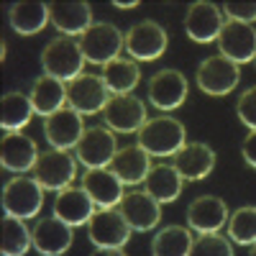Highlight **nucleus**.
<instances>
[{
	"label": "nucleus",
	"instance_id": "19",
	"mask_svg": "<svg viewBox=\"0 0 256 256\" xmlns=\"http://www.w3.org/2000/svg\"><path fill=\"white\" fill-rule=\"evenodd\" d=\"M36 159H38V148L31 136L20 134V131H10L0 141V164L8 172L24 174L28 169H34Z\"/></svg>",
	"mask_w": 256,
	"mask_h": 256
},
{
	"label": "nucleus",
	"instance_id": "26",
	"mask_svg": "<svg viewBox=\"0 0 256 256\" xmlns=\"http://www.w3.org/2000/svg\"><path fill=\"white\" fill-rule=\"evenodd\" d=\"M49 3H26V0H18L10 6L8 10V24L16 34L20 36H34L38 31H44V26L49 24Z\"/></svg>",
	"mask_w": 256,
	"mask_h": 256
},
{
	"label": "nucleus",
	"instance_id": "34",
	"mask_svg": "<svg viewBox=\"0 0 256 256\" xmlns=\"http://www.w3.org/2000/svg\"><path fill=\"white\" fill-rule=\"evenodd\" d=\"M236 113H238L241 123L254 131V128H256V88H248V90L238 98V102H236Z\"/></svg>",
	"mask_w": 256,
	"mask_h": 256
},
{
	"label": "nucleus",
	"instance_id": "36",
	"mask_svg": "<svg viewBox=\"0 0 256 256\" xmlns=\"http://www.w3.org/2000/svg\"><path fill=\"white\" fill-rule=\"evenodd\" d=\"M241 154H244V162L254 169V166H256V131H248V136L244 138Z\"/></svg>",
	"mask_w": 256,
	"mask_h": 256
},
{
	"label": "nucleus",
	"instance_id": "15",
	"mask_svg": "<svg viewBox=\"0 0 256 256\" xmlns=\"http://www.w3.org/2000/svg\"><path fill=\"white\" fill-rule=\"evenodd\" d=\"M31 238H34V248L41 256H59V254H67V248L72 246L74 230L70 223L52 216V218L36 220V226L31 228Z\"/></svg>",
	"mask_w": 256,
	"mask_h": 256
},
{
	"label": "nucleus",
	"instance_id": "4",
	"mask_svg": "<svg viewBox=\"0 0 256 256\" xmlns=\"http://www.w3.org/2000/svg\"><path fill=\"white\" fill-rule=\"evenodd\" d=\"M0 200H3L6 216L28 220V218H36L41 205H44V187H41L34 177L18 174V177L6 182L3 198H0Z\"/></svg>",
	"mask_w": 256,
	"mask_h": 256
},
{
	"label": "nucleus",
	"instance_id": "5",
	"mask_svg": "<svg viewBox=\"0 0 256 256\" xmlns=\"http://www.w3.org/2000/svg\"><path fill=\"white\" fill-rule=\"evenodd\" d=\"M88 236L95 248H123L131 238V226L120 210L100 208L88 218Z\"/></svg>",
	"mask_w": 256,
	"mask_h": 256
},
{
	"label": "nucleus",
	"instance_id": "7",
	"mask_svg": "<svg viewBox=\"0 0 256 256\" xmlns=\"http://www.w3.org/2000/svg\"><path fill=\"white\" fill-rule=\"evenodd\" d=\"M110 100V90L100 74L82 72L67 84V105L74 108L80 116H95L100 113Z\"/></svg>",
	"mask_w": 256,
	"mask_h": 256
},
{
	"label": "nucleus",
	"instance_id": "9",
	"mask_svg": "<svg viewBox=\"0 0 256 256\" xmlns=\"http://www.w3.org/2000/svg\"><path fill=\"white\" fill-rule=\"evenodd\" d=\"M166 31L156 20H141L123 36V49L134 62H154L166 52Z\"/></svg>",
	"mask_w": 256,
	"mask_h": 256
},
{
	"label": "nucleus",
	"instance_id": "35",
	"mask_svg": "<svg viewBox=\"0 0 256 256\" xmlns=\"http://www.w3.org/2000/svg\"><path fill=\"white\" fill-rule=\"evenodd\" d=\"M220 13H226V18L236 20V24H254L256 6L254 3H226Z\"/></svg>",
	"mask_w": 256,
	"mask_h": 256
},
{
	"label": "nucleus",
	"instance_id": "22",
	"mask_svg": "<svg viewBox=\"0 0 256 256\" xmlns=\"http://www.w3.org/2000/svg\"><path fill=\"white\" fill-rule=\"evenodd\" d=\"M82 187L88 190L90 200L98 208H116L123 198V182L113 174V169L108 166H98V169H88L82 177Z\"/></svg>",
	"mask_w": 256,
	"mask_h": 256
},
{
	"label": "nucleus",
	"instance_id": "6",
	"mask_svg": "<svg viewBox=\"0 0 256 256\" xmlns=\"http://www.w3.org/2000/svg\"><path fill=\"white\" fill-rule=\"evenodd\" d=\"M238 80H241L238 64H233L230 59H226L220 54L202 59L198 72H195L198 88L205 95H212V98H223V95L233 92V90H236V84H238Z\"/></svg>",
	"mask_w": 256,
	"mask_h": 256
},
{
	"label": "nucleus",
	"instance_id": "28",
	"mask_svg": "<svg viewBox=\"0 0 256 256\" xmlns=\"http://www.w3.org/2000/svg\"><path fill=\"white\" fill-rule=\"evenodd\" d=\"M100 77L105 80V84H108V90L113 95H131L134 88L138 84V80H141V70L134 59L116 56L113 62H108L102 67Z\"/></svg>",
	"mask_w": 256,
	"mask_h": 256
},
{
	"label": "nucleus",
	"instance_id": "16",
	"mask_svg": "<svg viewBox=\"0 0 256 256\" xmlns=\"http://www.w3.org/2000/svg\"><path fill=\"white\" fill-rule=\"evenodd\" d=\"M118 210L123 212V218L128 220L131 230H154L162 220L159 202L148 195L146 190L123 192V198L118 202Z\"/></svg>",
	"mask_w": 256,
	"mask_h": 256
},
{
	"label": "nucleus",
	"instance_id": "29",
	"mask_svg": "<svg viewBox=\"0 0 256 256\" xmlns=\"http://www.w3.org/2000/svg\"><path fill=\"white\" fill-rule=\"evenodd\" d=\"M34 116V105H31V98L24 95V92H6L0 98V126L3 131H20L24 126H28Z\"/></svg>",
	"mask_w": 256,
	"mask_h": 256
},
{
	"label": "nucleus",
	"instance_id": "18",
	"mask_svg": "<svg viewBox=\"0 0 256 256\" xmlns=\"http://www.w3.org/2000/svg\"><path fill=\"white\" fill-rule=\"evenodd\" d=\"M82 131H84L82 116L74 108H70V105L67 108H59L56 113L44 118V136H46L52 148H64V152H70V148L77 146Z\"/></svg>",
	"mask_w": 256,
	"mask_h": 256
},
{
	"label": "nucleus",
	"instance_id": "38",
	"mask_svg": "<svg viewBox=\"0 0 256 256\" xmlns=\"http://www.w3.org/2000/svg\"><path fill=\"white\" fill-rule=\"evenodd\" d=\"M110 6H116V8H123V10H126V8H136V6H138V0H131V3H118V0H116V3H110Z\"/></svg>",
	"mask_w": 256,
	"mask_h": 256
},
{
	"label": "nucleus",
	"instance_id": "21",
	"mask_svg": "<svg viewBox=\"0 0 256 256\" xmlns=\"http://www.w3.org/2000/svg\"><path fill=\"white\" fill-rule=\"evenodd\" d=\"M228 220V205L218 195H200L187 208V223L192 230L216 233Z\"/></svg>",
	"mask_w": 256,
	"mask_h": 256
},
{
	"label": "nucleus",
	"instance_id": "24",
	"mask_svg": "<svg viewBox=\"0 0 256 256\" xmlns=\"http://www.w3.org/2000/svg\"><path fill=\"white\" fill-rule=\"evenodd\" d=\"M144 148L136 144V146H123L116 152V156L110 159V169L113 174L123 182V184H138L144 182V177L148 174V169H152V162Z\"/></svg>",
	"mask_w": 256,
	"mask_h": 256
},
{
	"label": "nucleus",
	"instance_id": "13",
	"mask_svg": "<svg viewBox=\"0 0 256 256\" xmlns=\"http://www.w3.org/2000/svg\"><path fill=\"white\" fill-rule=\"evenodd\" d=\"M187 100V77L180 70H162L148 80V102L159 110H177Z\"/></svg>",
	"mask_w": 256,
	"mask_h": 256
},
{
	"label": "nucleus",
	"instance_id": "23",
	"mask_svg": "<svg viewBox=\"0 0 256 256\" xmlns=\"http://www.w3.org/2000/svg\"><path fill=\"white\" fill-rule=\"evenodd\" d=\"M92 210H95V202L90 200L84 187H72L70 184V187L59 190V195L54 200V216L62 218L64 223H70L72 228L88 223Z\"/></svg>",
	"mask_w": 256,
	"mask_h": 256
},
{
	"label": "nucleus",
	"instance_id": "10",
	"mask_svg": "<svg viewBox=\"0 0 256 256\" xmlns=\"http://www.w3.org/2000/svg\"><path fill=\"white\" fill-rule=\"evenodd\" d=\"M80 46H82L84 62L108 64L123 49V34L113 24H92L80 36Z\"/></svg>",
	"mask_w": 256,
	"mask_h": 256
},
{
	"label": "nucleus",
	"instance_id": "27",
	"mask_svg": "<svg viewBox=\"0 0 256 256\" xmlns=\"http://www.w3.org/2000/svg\"><path fill=\"white\" fill-rule=\"evenodd\" d=\"M144 190L159 205L162 202H174L180 198V192H182V177L177 174L174 166L156 164V166L148 169V174L144 177Z\"/></svg>",
	"mask_w": 256,
	"mask_h": 256
},
{
	"label": "nucleus",
	"instance_id": "11",
	"mask_svg": "<svg viewBox=\"0 0 256 256\" xmlns=\"http://www.w3.org/2000/svg\"><path fill=\"white\" fill-rule=\"evenodd\" d=\"M216 41H218L220 56L230 59L233 64H248L256 59V31L251 24L226 20Z\"/></svg>",
	"mask_w": 256,
	"mask_h": 256
},
{
	"label": "nucleus",
	"instance_id": "31",
	"mask_svg": "<svg viewBox=\"0 0 256 256\" xmlns=\"http://www.w3.org/2000/svg\"><path fill=\"white\" fill-rule=\"evenodd\" d=\"M34 246L31 230L20 218L6 216L3 218V241H0V254L3 256H24Z\"/></svg>",
	"mask_w": 256,
	"mask_h": 256
},
{
	"label": "nucleus",
	"instance_id": "8",
	"mask_svg": "<svg viewBox=\"0 0 256 256\" xmlns=\"http://www.w3.org/2000/svg\"><path fill=\"white\" fill-rule=\"evenodd\" d=\"M118 152L116 144V134L108 126H90L84 128L77 146H74V156L80 164H84L88 169H98V166H108L110 159Z\"/></svg>",
	"mask_w": 256,
	"mask_h": 256
},
{
	"label": "nucleus",
	"instance_id": "1",
	"mask_svg": "<svg viewBox=\"0 0 256 256\" xmlns=\"http://www.w3.org/2000/svg\"><path fill=\"white\" fill-rule=\"evenodd\" d=\"M187 144L184 126L172 116H159L138 128V146L148 156H174Z\"/></svg>",
	"mask_w": 256,
	"mask_h": 256
},
{
	"label": "nucleus",
	"instance_id": "2",
	"mask_svg": "<svg viewBox=\"0 0 256 256\" xmlns=\"http://www.w3.org/2000/svg\"><path fill=\"white\" fill-rule=\"evenodd\" d=\"M41 67H44V74H52L62 82H72L74 77H80L84 67L80 41L72 36H54L41 52Z\"/></svg>",
	"mask_w": 256,
	"mask_h": 256
},
{
	"label": "nucleus",
	"instance_id": "30",
	"mask_svg": "<svg viewBox=\"0 0 256 256\" xmlns=\"http://www.w3.org/2000/svg\"><path fill=\"white\" fill-rule=\"evenodd\" d=\"M190 248H192V233L184 226H166L152 241L154 256H190Z\"/></svg>",
	"mask_w": 256,
	"mask_h": 256
},
{
	"label": "nucleus",
	"instance_id": "25",
	"mask_svg": "<svg viewBox=\"0 0 256 256\" xmlns=\"http://www.w3.org/2000/svg\"><path fill=\"white\" fill-rule=\"evenodd\" d=\"M28 98L34 105V113L46 118V116L56 113L59 108H64V102H67V84L52 74H41L34 80Z\"/></svg>",
	"mask_w": 256,
	"mask_h": 256
},
{
	"label": "nucleus",
	"instance_id": "32",
	"mask_svg": "<svg viewBox=\"0 0 256 256\" xmlns=\"http://www.w3.org/2000/svg\"><path fill=\"white\" fill-rule=\"evenodd\" d=\"M228 223V236L230 241H236L238 246H251L256 244V208L244 205L226 220Z\"/></svg>",
	"mask_w": 256,
	"mask_h": 256
},
{
	"label": "nucleus",
	"instance_id": "12",
	"mask_svg": "<svg viewBox=\"0 0 256 256\" xmlns=\"http://www.w3.org/2000/svg\"><path fill=\"white\" fill-rule=\"evenodd\" d=\"M105 126L116 134H138V128L146 123V105L134 92L131 95H116L102 108Z\"/></svg>",
	"mask_w": 256,
	"mask_h": 256
},
{
	"label": "nucleus",
	"instance_id": "3",
	"mask_svg": "<svg viewBox=\"0 0 256 256\" xmlns=\"http://www.w3.org/2000/svg\"><path fill=\"white\" fill-rule=\"evenodd\" d=\"M31 172H34V180L44 187V192H59L74 182L77 156H72L64 148H49V152L38 154Z\"/></svg>",
	"mask_w": 256,
	"mask_h": 256
},
{
	"label": "nucleus",
	"instance_id": "17",
	"mask_svg": "<svg viewBox=\"0 0 256 256\" xmlns=\"http://www.w3.org/2000/svg\"><path fill=\"white\" fill-rule=\"evenodd\" d=\"M223 26V13L216 3L210 0H198L192 3L184 16V31L195 44H210L216 41Z\"/></svg>",
	"mask_w": 256,
	"mask_h": 256
},
{
	"label": "nucleus",
	"instance_id": "14",
	"mask_svg": "<svg viewBox=\"0 0 256 256\" xmlns=\"http://www.w3.org/2000/svg\"><path fill=\"white\" fill-rule=\"evenodd\" d=\"M174 162H172V166L177 169V174L182 177V182L187 180V182H200V180H205L212 169H216V152L208 146V144H202V141H190V144H184L180 152L172 156Z\"/></svg>",
	"mask_w": 256,
	"mask_h": 256
},
{
	"label": "nucleus",
	"instance_id": "37",
	"mask_svg": "<svg viewBox=\"0 0 256 256\" xmlns=\"http://www.w3.org/2000/svg\"><path fill=\"white\" fill-rule=\"evenodd\" d=\"M95 256H123L126 251L123 248H98V251H92Z\"/></svg>",
	"mask_w": 256,
	"mask_h": 256
},
{
	"label": "nucleus",
	"instance_id": "20",
	"mask_svg": "<svg viewBox=\"0 0 256 256\" xmlns=\"http://www.w3.org/2000/svg\"><path fill=\"white\" fill-rule=\"evenodd\" d=\"M49 18L59 36H82L92 26V8L84 0L74 3H49Z\"/></svg>",
	"mask_w": 256,
	"mask_h": 256
},
{
	"label": "nucleus",
	"instance_id": "33",
	"mask_svg": "<svg viewBox=\"0 0 256 256\" xmlns=\"http://www.w3.org/2000/svg\"><path fill=\"white\" fill-rule=\"evenodd\" d=\"M192 256H233V248H230V241L218 236L216 233H200L198 241H192V248H190Z\"/></svg>",
	"mask_w": 256,
	"mask_h": 256
}]
</instances>
